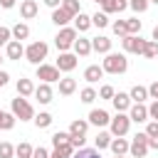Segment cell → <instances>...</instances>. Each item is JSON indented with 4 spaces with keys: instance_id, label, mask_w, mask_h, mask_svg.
<instances>
[{
    "instance_id": "obj_1",
    "label": "cell",
    "mask_w": 158,
    "mask_h": 158,
    "mask_svg": "<svg viewBox=\"0 0 158 158\" xmlns=\"http://www.w3.org/2000/svg\"><path fill=\"white\" fill-rule=\"evenodd\" d=\"M101 67H104L106 74H123V72L128 69V59H126V54H121V52H109L106 59L101 62Z\"/></svg>"
},
{
    "instance_id": "obj_2",
    "label": "cell",
    "mask_w": 158,
    "mask_h": 158,
    "mask_svg": "<svg viewBox=\"0 0 158 158\" xmlns=\"http://www.w3.org/2000/svg\"><path fill=\"white\" fill-rule=\"evenodd\" d=\"M10 111H12L15 118H20V121H32V118H35V109H32V104H30L25 96H15V99L10 101Z\"/></svg>"
},
{
    "instance_id": "obj_3",
    "label": "cell",
    "mask_w": 158,
    "mask_h": 158,
    "mask_svg": "<svg viewBox=\"0 0 158 158\" xmlns=\"http://www.w3.org/2000/svg\"><path fill=\"white\" fill-rule=\"evenodd\" d=\"M77 37H79V32H77L74 27H62V30L57 32V37H54V44H57L59 52H69V49L74 47Z\"/></svg>"
},
{
    "instance_id": "obj_4",
    "label": "cell",
    "mask_w": 158,
    "mask_h": 158,
    "mask_svg": "<svg viewBox=\"0 0 158 158\" xmlns=\"http://www.w3.org/2000/svg\"><path fill=\"white\" fill-rule=\"evenodd\" d=\"M47 52H49V47H47V42H32L30 47H25V57H27V62H32V64H42V59H47Z\"/></svg>"
},
{
    "instance_id": "obj_5",
    "label": "cell",
    "mask_w": 158,
    "mask_h": 158,
    "mask_svg": "<svg viewBox=\"0 0 158 158\" xmlns=\"http://www.w3.org/2000/svg\"><path fill=\"white\" fill-rule=\"evenodd\" d=\"M109 128H111V136H114V138H123V136L128 133V128H131V118H128V114H116V116L111 118Z\"/></svg>"
},
{
    "instance_id": "obj_6",
    "label": "cell",
    "mask_w": 158,
    "mask_h": 158,
    "mask_svg": "<svg viewBox=\"0 0 158 158\" xmlns=\"http://www.w3.org/2000/svg\"><path fill=\"white\" fill-rule=\"evenodd\" d=\"M128 153H131V158H146V153H148V136H146V131L133 136Z\"/></svg>"
},
{
    "instance_id": "obj_7",
    "label": "cell",
    "mask_w": 158,
    "mask_h": 158,
    "mask_svg": "<svg viewBox=\"0 0 158 158\" xmlns=\"http://www.w3.org/2000/svg\"><path fill=\"white\" fill-rule=\"evenodd\" d=\"M146 42H148V40H141V35H128V37H123V40H121L123 49H126V52H131V54H143Z\"/></svg>"
},
{
    "instance_id": "obj_8",
    "label": "cell",
    "mask_w": 158,
    "mask_h": 158,
    "mask_svg": "<svg viewBox=\"0 0 158 158\" xmlns=\"http://www.w3.org/2000/svg\"><path fill=\"white\" fill-rule=\"evenodd\" d=\"M37 79H42L44 84H52V81H59V69L54 64H40L37 67Z\"/></svg>"
},
{
    "instance_id": "obj_9",
    "label": "cell",
    "mask_w": 158,
    "mask_h": 158,
    "mask_svg": "<svg viewBox=\"0 0 158 158\" xmlns=\"http://www.w3.org/2000/svg\"><path fill=\"white\" fill-rule=\"evenodd\" d=\"M77 59H79V57H77L74 52H59V57H57V64H54V67H57L59 72H72V69L77 67Z\"/></svg>"
},
{
    "instance_id": "obj_10",
    "label": "cell",
    "mask_w": 158,
    "mask_h": 158,
    "mask_svg": "<svg viewBox=\"0 0 158 158\" xmlns=\"http://www.w3.org/2000/svg\"><path fill=\"white\" fill-rule=\"evenodd\" d=\"M128 118L136 121V123L148 121V118H151V116H148V106H146V104H131V109H128Z\"/></svg>"
},
{
    "instance_id": "obj_11",
    "label": "cell",
    "mask_w": 158,
    "mask_h": 158,
    "mask_svg": "<svg viewBox=\"0 0 158 158\" xmlns=\"http://www.w3.org/2000/svg\"><path fill=\"white\" fill-rule=\"evenodd\" d=\"M86 121H89L91 126H99V128H101V126H109V123H111V116H109L104 109H91Z\"/></svg>"
},
{
    "instance_id": "obj_12",
    "label": "cell",
    "mask_w": 158,
    "mask_h": 158,
    "mask_svg": "<svg viewBox=\"0 0 158 158\" xmlns=\"http://www.w3.org/2000/svg\"><path fill=\"white\" fill-rule=\"evenodd\" d=\"M111 104H114V109H116V114H126L128 109H131V96L128 94H123V91H118L114 99H111Z\"/></svg>"
},
{
    "instance_id": "obj_13",
    "label": "cell",
    "mask_w": 158,
    "mask_h": 158,
    "mask_svg": "<svg viewBox=\"0 0 158 158\" xmlns=\"http://www.w3.org/2000/svg\"><path fill=\"white\" fill-rule=\"evenodd\" d=\"M86 131H89V121H84V118H74L69 123V136L72 138H84Z\"/></svg>"
},
{
    "instance_id": "obj_14",
    "label": "cell",
    "mask_w": 158,
    "mask_h": 158,
    "mask_svg": "<svg viewBox=\"0 0 158 158\" xmlns=\"http://www.w3.org/2000/svg\"><path fill=\"white\" fill-rule=\"evenodd\" d=\"M5 54H7V59H12V62H17L20 57H25V47H22V42L10 40L7 47H5Z\"/></svg>"
},
{
    "instance_id": "obj_15",
    "label": "cell",
    "mask_w": 158,
    "mask_h": 158,
    "mask_svg": "<svg viewBox=\"0 0 158 158\" xmlns=\"http://www.w3.org/2000/svg\"><path fill=\"white\" fill-rule=\"evenodd\" d=\"M74 54L77 57H89L94 49H91V40H86V37H77V42H74Z\"/></svg>"
},
{
    "instance_id": "obj_16",
    "label": "cell",
    "mask_w": 158,
    "mask_h": 158,
    "mask_svg": "<svg viewBox=\"0 0 158 158\" xmlns=\"http://www.w3.org/2000/svg\"><path fill=\"white\" fill-rule=\"evenodd\" d=\"M91 49L99 52V54H109V52H111V40L104 37V35H99V37L91 40Z\"/></svg>"
},
{
    "instance_id": "obj_17",
    "label": "cell",
    "mask_w": 158,
    "mask_h": 158,
    "mask_svg": "<svg viewBox=\"0 0 158 158\" xmlns=\"http://www.w3.org/2000/svg\"><path fill=\"white\" fill-rule=\"evenodd\" d=\"M104 74H106V72H104V67H99V64H89V67L84 69V79H86L89 84H96Z\"/></svg>"
},
{
    "instance_id": "obj_18",
    "label": "cell",
    "mask_w": 158,
    "mask_h": 158,
    "mask_svg": "<svg viewBox=\"0 0 158 158\" xmlns=\"http://www.w3.org/2000/svg\"><path fill=\"white\" fill-rule=\"evenodd\" d=\"M52 96H54V91H52V86H49V84H44V81L35 89V99H37L40 104H49V101H52Z\"/></svg>"
},
{
    "instance_id": "obj_19",
    "label": "cell",
    "mask_w": 158,
    "mask_h": 158,
    "mask_svg": "<svg viewBox=\"0 0 158 158\" xmlns=\"http://www.w3.org/2000/svg\"><path fill=\"white\" fill-rule=\"evenodd\" d=\"M69 20H74V17H72V15H69L64 7H57V10H52V22H54L59 30H62V27H67V22H69Z\"/></svg>"
},
{
    "instance_id": "obj_20",
    "label": "cell",
    "mask_w": 158,
    "mask_h": 158,
    "mask_svg": "<svg viewBox=\"0 0 158 158\" xmlns=\"http://www.w3.org/2000/svg\"><path fill=\"white\" fill-rule=\"evenodd\" d=\"M37 12H40V7H37L35 0H22V5H20V15H22L25 20H32Z\"/></svg>"
},
{
    "instance_id": "obj_21",
    "label": "cell",
    "mask_w": 158,
    "mask_h": 158,
    "mask_svg": "<svg viewBox=\"0 0 158 158\" xmlns=\"http://www.w3.org/2000/svg\"><path fill=\"white\" fill-rule=\"evenodd\" d=\"M15 86H17V96H25V99H27V96H32V94H35V89H37V86L32 84V79H17V84H15Z\"/></svg>"
},
{
    "instance_id": "obj_22",
    "label": "cell",
    "mask_w": 158,
    "mask_h": 158,
    "mask_svg": "<svg viewBox=\"0 0 158 158\" xmlns=\"http://www.w3.org/2000/svg\"><path fill=\"white\" fill-rule=\"evenodd\" d=\"M57 84H59V94H62V96H72V94L77 91V79H72V77H64V79H59Z\"/></svg>"
},
{
    "instance_id": "obj_23",
    "label": "cell",
    "mask_w": 158,
    "mask_h": 158,
    "mask_svg": "<svg viewBox=\"0 0 158 158\" xmlns=\"http://www.w3.org/2000/svg\"><path fill=\"white\" fill-rule=\"evenodd\" d=\"M128 96H131L133 104H143L146 99H151V96H148V86H141V84H136V86L128 91Z\"/></svg>"
},
{
    "instance_id": "obj_24",
    "label": "cell",
    "mask_w": 158,
    "mask_h": 158,
    "mask_svg": "<svg viewBox=\"0 0 158 158\" xmlns=\"http://www.w3.org/2000/svg\"><path fill=\"white\" fill-rule=\"evenodd\" d=\"M111 153L114 156H126L128 153V148H131V143L126 141V138H111Z\"/></svg>"
},
{
    "instance_id": "obj_25",
    "label": "cell",
    "mask_w": 158,
    "mask_h": 158,
    "mask_svg": "<svg viewBox=\"0 0 158 158\" xmlns=\"http://www.w3.org/2000/svg\"><path fill=\"white\" fill-rule=\"evenodd\" d=\"M89 27H91V17H89L86 12H79V15L74 17V30H77V32H86Z\"/></svg>"
},
{
    "instance_id": "obj_26",
    "label": "cell",
    "mask_w": 158,
    "mask_h": 158,
    "mask_svg": "<svg viewBox=\"0 0 158 158\" xmlns=\"http://www.w3.org/2000/svg\"><path fill=\"white\" fill-rule=\"evenodd\" d=\"M35 126L37 128H49L52 126V114H47V111H40V114H35Z\"/></svg>"
},
{
    "instance_id": "obj_27",
    "label": "cell",
    "mask_w": 158,
    "mask_h": 158,
    "mask_svg": "<svg viewBox=\"0 0 158 158\" xmlns=\"http://www.w3.org/2000/svg\"><path fill=\"white\" fill-rule=\"evenodd\" d=\"M111 138H114L111 133L101 131V133H99V136L94 138V148H96V151H104V148H109V146H111Z\"/></svg>"
},
{
    "instance_id": "obj_28",
    "label": "cell",
    "mask_w": 158,
    "mask_h": 158,
    "mask_svg": "<svg viewBox=\"0 0 158 158\" xmlns=\"http://www.w3.org/2000/svg\"><path fill=\"white\" fill-rule=\"evenodd\" d=\"M12 37H15L17 42H22V40H27V37H30V27H27L25 22H17V25L12 27Z\"/></svg>"
},
{
    "instance_id": "obj_29",
    "label": "cell",
    "mask_w": 158,
    "mask_h": 158,
    "mask_svg": "<svg viewBox=\"0 0 158 158\" xmlns=\"http://www.w3.org/2000/svg\"><path fill=\"white\" fill-rule=\"evenodd\" d=\"M79 99H81V104H91L94 99H99V91H96V89H91V86H86V89H81V91H79Z\"/></svg>"
},
{
    "instance_id": "obj_30",
    "label": "cell",
    "mask_w": 158,
    "mask_h": 158,
    "mask_svg": "<svg viewBox=\"0 0 158 158\" xmlns=\"http://www.w3.org/2000/svg\"><path fill=\"white\" fill-rule=\"evenodd\" d=\"M62 7L72 15V17H77L79 12H81V5H79V0H62Z\"/></svg>"
},
{
    "instance_id": "obj_31",
    "label": "cell",
    "mask_w": 158,
    "mask_h": 158,
    "mask_svg": "<svg viewBox=\"0 0 158 158\" xmlns=\"http://www.w3.org/2000/svg\"><path fill=\"white\" fill-rule=\"evenodd\" d=\"M69 138H72V136H69V131H57V133L52 136V146H54V148H59V146L69 143Z\"/></svg>"
},
{
    "instance_id": "obj_32",
    "label": "cell",
    "mask_w": 158,
    "mask_h": 158,
    "mask_svg": "<svg viewBox=\"0 0 158 158\" xmlns=\"http://www.w3.org/2000/svg\"><path fill=\"white\" fill-rule=\"evenodd\" d=\"M32 153H35V148H32L30 143H20V146H15V156H17V158H32Z\"/></svg>"
},
{
    "instance_id": "obj_33",
    "label": "cell",
    "mask_w": 158,
    "mask_h": 158,
    "mask_svg": "<svg viewBox=\"0 0 158 158\" xmlns=\"http://www.w3.org/2000/svg\"><path fill=\"white\" fill-rule=\"evenodd\" d=\"M72 158H101V151H96V148H79Z\"/></svg>"
},
{
    "instance_id": "obj_34",
    "label": "cell",
    "mask_w": 158,
    "mask_h": 158,
    "mask_svg": "<svg viewBox=\"0 0 158 158\" xmlns=\"http://www.w3.org/2000/svg\"><path fill=\"white\" fill-rule=\"evenodd\" d=\"M114 35H116V37H121V40H123V37H128L126 20H116V22H114Z\"/></svg>"
},
{
    "instance_id": "obj_35",
    "label": "cell",
    "mask_w": 158,
    "mask_h": 158,
    "mask_svg": "<svg viewBox=\"0 0 158 158\" xmlns=\"http://www.w3.org/2000/svg\"><path fill=\"white\" fill-rule=\"evenodd\" d=\"M143 57H148V59H156V57H158V42L148 40V42H146V49H143Z\"/></svg>"
},
{
    "instance_id": "obj_36",
    "label": "cell",
    "mask_w": 158,
    "mask_h": 158,
    "mask_svg": "<svg viewBox=\"0 0 158 158\" xmlns=\"http://www.w3.org/2000/svg\"><path fill=\"white\" fill-rule=\"evenodd\" d=\"M148 5H151V0H128V7H131L133 12H146Z\"/></svg>"
},
{
    "instance_id": "obj_37",
    "label": "cell",
    "mask_w": 158,
    "mask_h": 158,
    "mask_svg": "<svg viewBox=\"0 0 158 158\" xmlns=\"http://www.w3.org/2000/svg\"><path fill=\"white\" fill-rule=\"evenodd\" d=\"M91 25H94V27H106V25H109V15H106V12L91 15Z\"/></svg>"
},
{
    "instance_id": "obj_38",
    "label": "cell",
    "mask_w": 158,
    "mask_h": 158,
    "mask_svg": "<svg viewBox=\"0 0 158 158\" xmlns=\"http://www.w3.org/2000/svg\"><path fill=\"white\" fill-rule=\"evenodd\" d=\"M0 158H15V146L12 143H0Z\"/></svg>"
},
{
    "instance_id": "obj_39",
    "label": "cell",
    "mask_w": 158,
    "mask_h": 158,
    "mask_svg": "<svg viewBox=\"0 0 158 158\" xmlns=\"http://www.w3.org/2000/svg\"><path fill=\"white\" fill-rule=\"evenodd\" d=\"M114 96H116V91H114V86H111V84H104V86L99 89V99H109V101H111Z\"/></svg>"
},
{
    "instance_id": "obj_40",
    "label": "cell",
    "mask_w": 158,
    "mask_h": 158,
    "mask_svg": "<svg viewBox=\"0 0 158 158\" xmlns=\"http://www.w3.org/2000/svg\"><path fill=\"white\" fill-rule=\"evenodd\" d=\"M126 27H128V35H138L141 32V20L131 17V20H126Z\"/></svg>"
},
{
    "instance_id": "obj_41",
    "label": "cell",
    "mask_w": 158,
    "mask_h": 158,
    "mask_svg": "<svg viewBox=\"0 0 158 158\" xmlns=\"http://www.w3.org/2000/svg\"><path fill=\"white\" fill-rule=\"evenodd\" d=\"M15 121H17V118H15V114H12V111H10V114L5 111V116H2V131H10V128L15 126Z\"/></svg>"
},
{
    "instance_id": "obj_42",
    "label": "cell",
    "mask_w": 158,
    "mask_h": 158,
    "mask_svg": "<svg viewBox=\"0 0 158 158\" xmlns=\"http://www.w3.org/2000/svg\"><path fill=\"white\" fill-rule=\"evenodd\" d=\"M10 37H12V30H10V27H2V25H0V47H7Z\"/></svg>"
},
{
    "instance_id": "obj_43",
    "label": "cell",
    "mask_w": 158,
    "mask_h": 158,
    "mask_svg": "<svg viewBox=\"0 0 158 158\" xmlns=\"http://www.w3.org/2000/svg\"><path fill=\"white\" fill-rule=\"evenodd\" d=\"M146 136L148 138H158V121H148L146 123Z\"/></svg>"
},
{
    "instance_id": "obj_44",
    "label": "cell",
    "mask_w": 158,
    "mask_h": 158,
    "mask_svg": "<svg viewBox=\"0 0 158 158\" xmlns=\"http://www.w3.org/2000/svg\"><path fill=\"white\" fill-rule=\"evenodd\" d=\"M101 12H106V15L118 12V10H116V2H114V0H104V2H101Z\"/></svg>"
},
{
    "instance_id": "obj_45",
    "label": "cell",
    "mask_w": 158,
    "mask_h": 158,
    "mask_svg": "<svg viewBox=\"0 0 158 158\" xmlns=\"http://www.w3.org/2000/svg\"><path fill=\"white\" fill-rule=\"evenodd\" d=\"M148 116H151V121H158V101H153L148 106Z\"/></svg>"
},
{
    "instance_id": "obj_46",
    "label": "cell",
    "mask_w": 158,
    "mask_h": 158,
    "mask_svg": "<svg viewBox=\"0 0 158 158\" xmlns=\"http://www.w3.org/2000/svg\"><path fill=\"white\" fill-rule=\"evenodd\" d=\"M32 158H49V151L40 146V148H35V153H32Z\"/></svg>"
},
{
    "instance_id": "obj_47",
    "label": "cell",
    "mask_w": 158,
    "mask_h": 158,
    "mask_svg": "<svg viewBox=\"0 0 158 158\" xmlns=\"http://www.w3.org/2000/svg\"><path fill=\"white\" fill-rule=\"evenodd\" d=\"M148 96H151L153 101H158V81H153V84L148 86Z\"/></svg>"
},
{
    "instance_id": "obj_48",
    "label": "cell",
    "mask_w": 158,
    "mask_h": 158,
    "mask_svg": "<svg viewBox=\"0 0 158 158\" xmlns=\"http://www.w3.org/2000/svg\"><path fill=\"white\" fill-rule=\"evenodd\" d=\"M44 5L52 7V10H57V7H62V0H44Z\"/></svg>"
},
{
    "instance_id": "obj_49",
    "label": "cell",
    "mask_w": 158,
    "mask_h": 158,
    "mask_svg": "<svg viewBox=\"0 0 158 158\" xmlns=\"http://www.w3.org/2000/svg\"><path fill=\"white\" fill-rule=\"evenodd\" d=\"M69 143H72L74 148H84V138H69Z\"/></svg>"
},
{
    "instance_id": "obj_50",
    "label": "cell",
    "mask_w": 158,
    "mask_h": 158,
    "mask_svg": "<svg viewBox=\"0 0 158 158\" xmlns=\"http://www.w3.org/2000/svg\"><path fill=\"white\" fill-rule=\"evenodd\" d=\"M114 2H116V10H118V12L128 7V0H114Z\"/></svg>"
},
{
    "instance_id": "obj_51",
    "label": "cell",
    "mask_w": 158,
    "mask_h": 158,
    "mask_svg": "<svg viewBox=\"0 0 158 158\" xmlns=\"http://www.w3.org/2000/svg\"><path fill=\"white\" fill-rule=\"evenodd\" d=\"M7 79H10V74H7V72H2V69H0V89H2V86H5V84H7Z\"/></svg>"
},
{
    "instance_id": "obj_52",
    "label": "cell",
    "mask_w": 158,
    "mask_h": 158,
    "mask_svg": "<svg viewBox=\"0 0 158 158\" xmlns=\"http://www.w3.org/2000/svg\"><path fill=\"white\" fill-rule=\"evenodd\" d=\"M15 2H17V0H0V5H2L5 10H10V7H15Z\"/></svg>"
},
{
    "instance_id": "obj_53",
    "label": "cell",
    "mask_w": 158,
    "mask_h": 158,
    "mask_svg": "<svg viewBox=\"0 0 158 158\" xmlns=\"http://www.w3.org/2000/svg\"><path fill=\"white\" fill-rule=\"evenodd\" d=\"M49 158H67V156H64V153H62V151H59V148H54V151H52V153H49Z\"/></svg>"
},
{
    "instance_id": "obj_54",
    "label": "cell",
    "mask_w": 158,
    "mask_h": 158,
    "mask_svg": "<svg viewBox=\"0 0 158 158\" xmlns=\"http://www.w3.org/2000/svg\"><path fill=\"white\" fill-rule=\"evenodd\" d=\"M148 148H156L158 151V138H148Z\"/></svg>"
},
{
    "instance_id": "obj_55",
    "label": "cell",
    "mask_w": 158,
    "mask_h": 158,
    "mask_svg": "<svg viewBox=\"0 0 158 158\" xmlns=\"http://www.w3.org/2000/svg\"><path fill=\"white\" fill-rule=\"evenodd\" d=\"M151 40H153V42H158V25L153 27V35H151Z\"/></svg>"
},
{
    "instance_id": "obj_56",
    "label": "cell",
    "mask_w": 158,
    "mask_h": 158,
    "mask_svg": "<svg viewBox=\"0 0 158 158\" xmlns=\"http://www.w3.org/2000/svg\"><path fill=\"white\" fill-rule=\"evenodd\" d=\"M2 116H5V111L0 109V128H2Z\"/></svg>"
},
{
    "instance_id": "obj_57",
    "label": "cell",
    "mask_w": 158,
    "mask_h": 158,
    "mask_svg": "<svg viewBox=\"0 0 158 158\" xmlns=\"http://www.w3.org/2000/svg\"><path fill=\"white\" fill-rule=\"evenodd\" d=\"M151 2H153V5H158V0H151Z\"/></svg>"
},
{
    "instance_id": "obj_58",
    "label": "cell",
    "mask_w": 158,
    "mask_h": 158,
    "mask_svg": "<svg viewBox=\"0 0 158 158\" xmlns=\"http://www.w3.org/2000/svg\"><path fill=\"white\" fill-rule=\"evenodd\" d=\"M94 2H99V5H101V2H104V0H94Z\"/></svg>"
},
{
    "instance_id": "obj_59",
    "label": "cell",
    "mask_w": 158,
    "mask_h": 158,
    "mask_svg": "<svg viewBox=\"0 0 158 158\" xmlns=\"http://www.w3.org/2000/svg\"><path fill=\"white\" fill-rule=\"evenodd\" d=\"M114 158H126V156H114Z\"/></svg>"
},
{
    "instance_id": "obj_60",
    "label": "cell",
    "mask_w": 158,
    "mask_h": 158,
    "mask_svg": "<svg viewBox=\"0 0 158 158\" xmlns=\"http://www.w3.org/2000/svg\"><path fill=\"white\" fill-rule=\"evenodd\" d=\"M0 62H2V57H0Z\"/></svg>"
}]
</instances>
